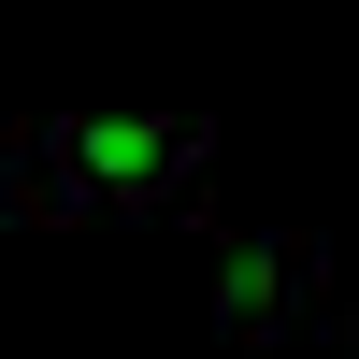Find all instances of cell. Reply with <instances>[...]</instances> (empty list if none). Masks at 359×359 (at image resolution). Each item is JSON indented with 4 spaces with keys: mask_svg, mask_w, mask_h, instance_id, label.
<instances>
[{
    "mask_svg": "<svg viewBox=\"0 0 359 359\" xmlns=\"http://www.w3.org/2000/svg\"><path fill=\"white\" fill-rule=\"evenodd\" d=\"M302 316H316V245H302V230L216 245V331H230V345H287Z\"/></svg>",
    "mask_w": 359,
    "mask_h": 359,
    "instance_id": "obj_2",
    "label": "cell"
},
{
    "mask_svg": "<svg viewBox=\"0 0 359 359\" xmlns=\"http://www.w3.org/2000/svg\"><path fill=\"white\" fill-rule=\"evenodd\" d=\"M57 172H72V201H115V216H144V201H187L201 172V115H72V130H43Z\"/></svg>",
    "mask_w": 359,
    "mask_h": 359,
    "instance_id": "obj_1",
    "label": "cell"
},
{
    "mask_svg": "<svg viewBox=\"0 0 359 359\" xmlns=\"http://www.w3.org/2000/svg\"><path fill=\"white\" fill-rule=\"evenodd\" d=\"M0 216H72V172L43 130H0Z\"/></svg>",
    "mask_w": 359,
    "mask_h": 359,
    "instance_id": "obj_3",
    "label": "cell"
}]
</instances>
